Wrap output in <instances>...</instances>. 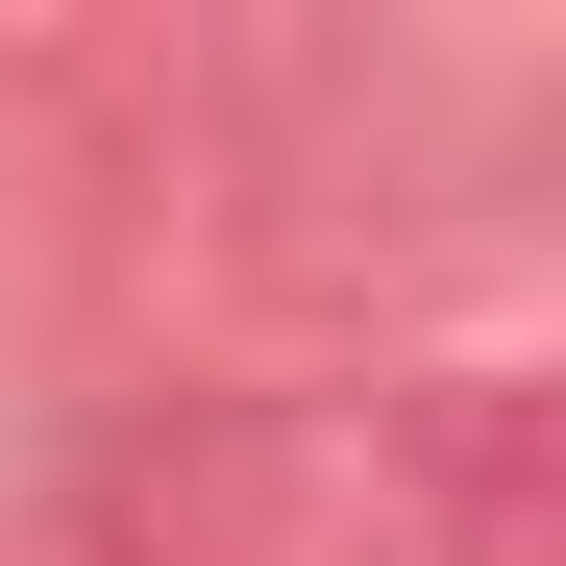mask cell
Wrapping results in <instances>:
<instances>
[{"mask_svg":"<svg viewBox=\"0 0 566 566\" xmlns=\"http://www.w3.org/2000/svg\"><path fill=\"white\" fill-rule=\"evenodd\" d=\"M369 468H395L419 566H566V395L542 369H419L369 419Z\"/></svg>","mask_w":566,"mask_h":566,"instance_id":"1","label":"cell"}]
</instances>
